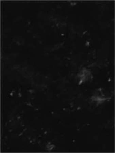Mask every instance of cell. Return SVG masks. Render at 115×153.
Segmentation results:
<instances>
[{"instance_id": "1", "label": "cell", "mask_w": 115, "mask_h": 153, "mask_svg": "<svg viewBox=\"0 0 115 153\" xmlns=\"http://www.w3.org/2000/svg\"><path fill=\"white\" fill-rule=\"evenodd\" d=\"M104 92L102 90L96 91L91 98L92 102L96 105H100L108 99Z\"/></svg>"}, {"instance_id": "2", "label": "cell", "mask_w": 115, "mask_h": 153, "mask_svg": "<svg viewBox=\"0 0 115 153\" xmlns=\"http://www.w3.org/2000/svg\"><path fill=\"white\" fill-rule=\"evenodd\" d=\"M92 76L91 73L88 71H82V74H80L79 77V83L84 84L89 82L92 79Z\"/></svg>"}]
</instances>
